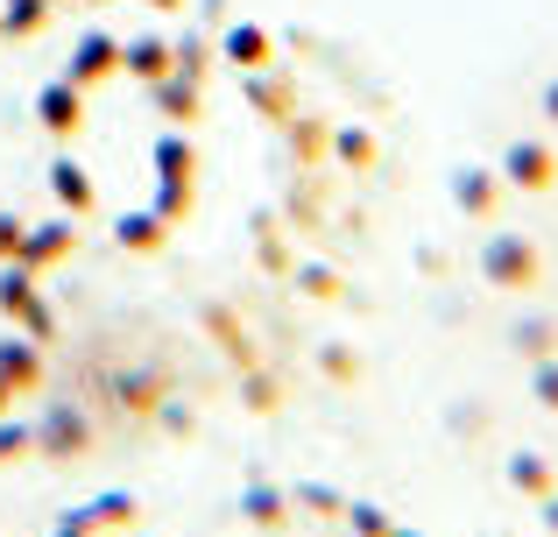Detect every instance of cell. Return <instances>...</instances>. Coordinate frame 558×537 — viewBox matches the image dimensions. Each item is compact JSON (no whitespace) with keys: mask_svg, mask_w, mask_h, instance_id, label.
<instances>
[{"mask_svg":"<svg viewBox=\"0 0 558 537\" xmlns=\"http://www.w3.org/2000/svg\"><path fill=\"white\" fill-rule=\"evenodd\" d=\"M545 396H558V382H545Z\"/></svg>","mask_w":558,"mask_h":537,"instance_id":"6da1fadb","label":"cell"}]
</instances>
